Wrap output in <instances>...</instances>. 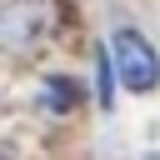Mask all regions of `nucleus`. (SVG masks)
<instances>
[{"mask_svg": "<svg viewBox=\"0 0 160 160\" xmlns=\"http://www.w3.org/2000/svg\"><path fill=\"white\" fill-rule=\"evenodd\" d=\"M110 60H115V80H120L125 90H135V95H150V90H155V80H160V55H155V45H150L135 25H120V30L110 35Z\"/></svg>", "mask_w": 160, "mask_h": 160, "instance_id": "nucleus-1", "label": "nucleus"}]
</instances>
